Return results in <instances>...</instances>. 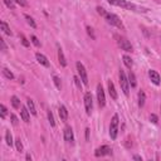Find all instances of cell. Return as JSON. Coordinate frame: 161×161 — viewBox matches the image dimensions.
<instances>
[{
    "label": "cell",
    "instance_id": "cell-36",
    "mask_svg": "<svg viewBox=\"0 0 161 161\" xmlns=\"http://www.w3.org/2000/svg\"><path fill=\"white\" fill-rule=\"evenodd\" d=\"M97 13H98L99 15H102V16H103V15L106 14V11H104V9H103V8H101V6H98V8H97Z\"/></svg>",
    "mask_w": 161,
    "mask_h": 161
},
{
    "label": "cell",
    "instance_id": "cell-18",
    "mask_svg": "<svg viewBox=\"0 0 161 161\" xmlns=\"http://www.w3.org/2000/svg\"><path fill=\"white\" fill-rule=\"evenodd\" d=\"M128 82H130V86L132 87V88H135L136 86H137V80H136V75H135V73L133 72H128Z\"/></svg>",
    "mask_w": 161,
    "mask_h": 161
},
{
    "label": "cell",
    "instance_id": "cell-12",
    "mask_svg": "<svg viewBox=\"0 0 161 161\" xmlns=\"http://www.w3.org/2000/svg\"><path fill=\"white\" fill-rule=\"evenodd\" d=\"M58 114H59V117H60V121L67 122V119H68V111H67L65 106H63V104L59 106V108H58Z\"/></svg>",
    "mask_w": 161,
    "mask_h": 161
},
{
    "label": "cell",
    "instance_id": "cell-30",
    "mask_svg": "<svg viewBox=\"0 0 161 161\" xmlns=\"http://www.w3.org/2000/svg\"><path fill=\"white\" fill-rule=\"evenodd\" d=\"M19 38H20V40H21V44H23L24 47H29V45H30V43L28 42V39L25 38V35H24V34H19Z\"/></svg>",
    "mask_w": 161,
    "mask_h": 161
},
{
    "label": "cell",
    "instance_id": "cell-29",
    "mask_svg": "<svg viewBox=\"0 0 161 161\" xmlns=\"http://www.w3.org/2000/svg\"><path fill=\"white\" fill-rule=\"evenodd\" d=\"M4 4H5L9 9H11V10L15 9V1H14V0H4Z\"/></svg>",
    "mask_w": 161,
    "mask_h": 161
},
{
    "label": "cell",
    "instance_id": "cell-5",
    "mask_svg": "<svg viewBox=\"0 0 161 161\" xmlns=\"http://www.w3.org/2000/svg\"><path fill=\"white\" fill-rule=\"evenodd\" d=\"M114 38L117 40L118 47L122 50H125V52H132V45H131L130 40H127L125 36H121V35H117V34H114Z\"/></svg>",
    "mask_w": 161,
    "mask_h": 161
},
{
    "label": "cell",
    "instance_id": "cell-11",
    "mask_svg": "<svg viewBox=\"0 0 161 161\" xmlns=\"http://www.w3.org/2000/svg\"><path fill=\"white\" fill-rule=\"evenodd\" d=\"M148 77H150L151 82H152L155 86H158V84L161 83V78H160V74H158L156 70H153V69H150V70H148Z\"/></svg>",
    "mask_w": 161,
    "mask_h": 161
},
{
    "label": "cell",
    "instance_id": "cell-35",
    "mask_svg": "<svg viewBox=\"0 0 161 161\" xmlns=\"http://www.w3.org/2000/svg\"><path fill=\"white\" fill-rule=\"evenodd\" d=\"M16 4H19L20 6H28V1L26 0H14Z\"/></svg>",
    "mask_w": 161,
    "mask_h": 161
},
{
    "label": "cell",
    "instance_id": "cell-42",
    "mask_svg": "<svg viewBox=\"0 0 161 161\" xmlns=\"http://www.w3.org/2000/svg\"><path fill=\"white\" fill-rule=\"evenodd\" d=\"M25 158H26V160H31V156H30V155H29V153H28V155H26V156H25Z\"/></svg>",
    "mask_w": 161,
    "mask_h": 161
},
{
    "label": "cell",
    "instance_id": "cell-38",
    "mask_svg": "<svg viewBox=\"0 0 161 161\" xmlns=\"http://www.w3.org/2000/svg\"><path fill=\"white\" fill-rule=\"evenodd\" d=\"M0 43H1V50L5 52L6 50V44H5V40L4 39H0Z\"/></svg>",
    "mask_w": 161,
    "mask_h": 161
},
{
    "label": "cell",
    "instance_id": "cell-25",
    "mask_svg": "<svg viewBox=\"0 0 161 161\" xmlns=\"http://www.w3.org/2000/svg\"><path fill=\"white\" fill-rule=\"evenodd\" d=\"M53 82H54V84H55V87H57V89H62V82H60V78L58 77V75H53Z\"/></svg>",
    "mask_w": 161,
    "mask_h": 161
},
{
    "label": "cell",
    "instance_id": "cell-21",
    "mask_svg": "<svg viewBox=\"0 0 161 161\" xmlns=\"http://www.w3.org/2000/svg\"><path fill=\"white\" fill-rule=\"evenodd\" d=\"M122 59H123V63H125V65H126L128 69H131V68L133 67V62H132L131 57H128V55H123V57H122Z\"/></svg>",
    "mask_w": 161,
    "mask_h": 161
},
{
    "label": "cell",
    "instance_id": "cell-22",
    "mask_svg": "<svg viewBox=\"0 0 161 161\" xmlns=\"http://www.w3.org/2000/svg\"><path fill=\"white\" fill-rule=\"evenodd\" d=\"M5 141H6V145L8 146H13V143L15 142V141H13V136H11V133H10V131L9 130H6V132H5Z\"/></svg>",
    "mask_w": 161,
    "mask_h": 161
},
{
    "label": "cell",
    "instance_id": "cell-24",
    "mask_svg": "<svg viewBox=\"0 0 161 161\" xmlns=\"http://www.w3.org/2000/svg\"><path fill=\"white\" fill-rule=\"evenodd\" d=\"M24 18H25V20H26V23H28V24H29V25H30L31 28H34V29L36 28V23L34 21V19H33V18H31L30 15H28V14H25V15H24Z\"/></svg>",
    "mask_w": 161,
    "mask_h": 161
},
{
    "label": "cell",
    "instance_id": "cell-32",
    "mask_svg": "<svg viewBox=\"0 0 161 161\" xmlns=\"http://www.w3.org/2000/svg\"><path fill=\"white\" fill-rule=\"evenodd\" d=\"M30 39H31V43H33L35 47H38V48L40 47V42H39V39H38L35 35H31V36H30Z\"/></svg>",
    "mask_w": 161,
    "mask_h": 161
},
{
    "label": "cell",
    "instance_id": "cell-34",
    "mask_svg": "<svg viewBox=\"0 0 161 161\" xmlns=\"http://www.w3.org/2000/svg\"><path fill=\"white\" fill-rule=\"evenodd\" d=\"M150 121H151L153 125H156V123L158 122V118H157V116H156V114H153V113H152V114L150 116Z\"/></svg>",
    "mask_w": 161,
    "mask_h": 161
},
{
    "label": "cell",
    "instance_id": "cell-23",
    "mask_svg": "<svg viewBox=\"0 0 161 161\" xmlns=\"http://www.w3.org/2000/svg\"><path fill=\"white\" fill-rule=\"evenodd\" d=\"M10 102H11V106H13L15 109H19V108H20V99H19L16 96H13L11 99H10Z\"/></svg>",
    "mask_w": 161,
    "mask_h": 161
},
{
    "label": "cell",
    "instance_id": "cell-17",
    "mask_svg": "<svg viewBox=\"0 0 161 161\" xmlns=\"http://www.w3.org/2000/svg\"><path fill=\"white\" fill-rule=\"evenodd\" d=\"M26 107H28L29 112H30L33 116H36V109H35V106H34L33 99H30V98H28V99H26Z\"/></svg>",
    "mask_w": 161,
    "mask_h": 161
},
{
    "label": "cell",
    "instance_id": "cell-27",
    "mask_svg": "<svg viewBox=\"0 0 161 161\" xmlns=\"http://www.w3.org/2000/svg\"><path fill=\"white\" fill-rule=\"evenodd\" d=\"M3 74H4L8 79H14V74H13L8 68H3Z\"/></svg>",
    "mask_w": 161,
    "mask_h": 161
},
{
    "label": "cell",
    "instance_id": "cell-14",
    "mask_svg": "<svg viewBox=\"0 0 161 161\" xmlns=\"http://www.w3.org/2000/svg\"><path fill=\"white\" fill-rule=\"evenodd\" d=\"M29 113H30V112H29L28 108L21 107V109H20V117L23 118V121H24L25 123H29V122H30V114H29Z\"/></svg>",
    "mask_w": 161,
    "mask_h": 161
},
{
    "label": "cell",
    "instance_id": "cell-1",
    "mask_svg": "<svg viewBox=\"0 0 161 161\" xmlns=\"http://www.w3.org/2000/svg\"><path fill=\"white\" fill-rule=\"evenodd\" d=\"M111 5L113 6H118V8H122V9H126V10H131V11H137V13H145L147 11L146 8H141L128 0H107Z\"/></svg>",
    "mask_w": 161,
    "mask_h": 161
},
{
    "label": "cell",
    "instance_id": "cell-4",
    "mask_svg": "<svg viewBox=\"0 0 161 161\" xmlns=\"http://www.w3.org/2000/svg\"><path fill=\"white\" fill-rule=\"evenodd\" d=\"M118 116L117 114H113L112 119H111V123H109V137L112 140H116L117 138V135H118Z\"/></svg>",
    "mask_w": 161,
    "mask_h": 161
},
{
    "label": "cell",
    "instance_id": "cell-37",
    "mask_svg": "<svg viewBox=\"0 0 161 161\" xmlns=\"http://www.w3.org/2000/svg\"><path fill=\"white\" fill-rule=\"evenodd\" d=\"M87 33H88V34H89V35H91L93 39L96 38V36H94V34H93V29H92L91 26H87Z\"/></svg>",
    "mask_w": 161,
    "mask_h": 161
},
{
    "label": "cell",
    "instance_id": "cell-2",
    "mask_svg": "<svg viewBox=\"0 0 161 161\" xmlns=\"http://www.w3.org/2000/svg\"><path fill=\"white\" fill-rule=\"evenodd\" d=\"M103 16H104V19L107 20V23H108V24H111V25H113V26H116V28H118V29H122V30L125 29L123 23L121 21V19H119L116 14L106 11V14H104Z\"/></svg>",
    "mask_w": 161,
    "mask_h": 161
},
{
    "label": "cell",
    "instance_id": "cell-40",
    "mask_svg": "<svg viewBox=\"0 0 161 161\" xmlns=\"http://www.w3.org/2000/svg\"><path fill=\"white\" fill-rule=\"evenodd\" d=\"M86 140H89V128H86Z\"/></svg>",
    "mask_w": 161,
    "mask_h": 161
},
{
    "label": "cell",
    "instance_id": "cell-13",
    "mask_svg": "<svg viewBox=\"0 0 161 161\" xmlns=\"http://www.w3.org/2000/svg\"><path fill=\"white\" fill-rule=\"evenodd\" d=\"M35 58H36V60H38L39 64H42V65H44V67H49V60H48V58H47L44 54L36 53V54H35Z\"/></svg>",
    "mask_w": 161,
    "mask_h": 161
},
{
    "label": "cell",
    "instance_id": "cell-28",
    "mask_svg": "<svg viewBox=\"0 0 161 161\" xmlns=\"http://www.w3.org/2000/svg\"><path fill=\"white\" fill-rule=\"evenodd\" d=\"M6 114H8V108H6L4 104H1V106H0V117L4 119V118L6 117Z\"/></svg>",
    "mask_w": 161,
    "mask_h": 161
},
{
    "label": "cell",
    "instance_id": "cell-39",
    "mask_svg": "<svg viewBox=\"0 0 161 161\" xmlns=\"http://www.w3.org/2000/svg\"><path fill=\"white\" fill-rule=\"evenodd\" d=\"M73 79H74V83L77 84V87H78V88H80L82 86H80V80H79V78H78V77H74Z\"/></svg>",
    "mask_w": 161,
    "mask_h": 161
},
{
    "label": "cell",
    "instance_id": "cell-10",
    "mask_svg": "<svg viewBox=\"0 0 161 161\" xmlns=\"http://www.w3.org/2000/svg\"><path fill=\"white\" fill-rule=\"evenodd\" d=\"M63 137L68 143H73L74 142V135H73V130L70 126H65L64 131H63Z\"/></svg>",
    "mask_w": 161,
    "mask_h": 161
},
{
    "label": "cell",
    "instance_id": "cell-9",
    "mask_svg": "<svg viewBox=\"0 0 161 161\" xmlns=\"http://www.w3.org/2000/svg\"><path fill=\"white\" fill-rule=\"evenodd\" d=\"M111 153H112V150H111V147L107 146V145H102L101 147L96 148V151H94V156H96V157H102V156L111 155Z\"/></svg>",
    "mask_w": 161,
    "mask_h": 161
},
{
    "label": "cell",
    "instance_id": "cell-19",
    "mask_svg": "<svg viewBox=\"0 0 161 161\" xmlns=\"http://www.w3.org/2000/svg\"><path fill=\"white\" fill-rule=\"evenodd\" d=\"M0 26H1V30L4 31V34H6V35H9V36L13 34V33H11V30H10V26L6 24V21H4V20H3V21L0 23Z\"/></svg>",
    "mask_w": 161,
    "mask_h": 161
},
{
    "label": "cell",
    "instance_id": "cell-8",
    "mask_svg": "<svg viewBox=\"0 0 161 161\" xmlns=\"http://www.w3.org/2000/svg\"><path fill=\"white\" fill-rule=\"evenodd\" d=\"M97 101H98V106L101 108H103L106 106V96H104V91L102 84H97Z\"/></svg>",
    "mask_w": 161,
    "mask_h": 161
},
{
    "label": "cell",
    "instance_id": "cell-15",
    "mask_svg": "<svg viewBox=\"0 0 161 161\" xmlns=\"http://www.w3.org/2000/svg\"><path fill=\"white\" fill-rule=\"evenodd\" d=\"M108 93H109V96H111L112 99H114V101L117 99V91H116L114 84H113L112 80H108Z\"/></svg>",
    "mask_w": 161,
    "mask_h": 161
},
{
    "label": "cell",
    "instance_id": "cell-26",
    "mask_svg": "<svg viewBox=\"0 0 161 161\" xmlns=\"http://www.w3.org/2000/svg\"><path fill=\"white\" fill-rule=\"evenodd\" d=\"M47 114H48V121H49V123H50V126H52V127H54V126H55V121H54V116H53V113H52V111L49 109V111L47 112Z\"/></svg>",
    "mask_w": 161,
    "mask_h": 161
},
{
    "label": "cell",
    "instance_id": "cell-7",
    "mask_svg": "<svg viewBox=\"0 0 161 161\" xmlns=\"http://www.w3.org/2000/svg\"><path fill=\"white\" fill-rule=\"evenodd\" d=\"M84 107H86V113L88 116H91L92 109H93V97L91 94V92H86L84 93Z\"/></svg>",
    "mask_w": 161,
    "mask_h": 161
},
{
    "label": "cell",
    "instance_id": "cell-43",
    "mask_svg": "<svg viewBox=\"0 0 161 161\" xmlns=\"http://www.w3.org/2000/svg\"><path fill=\"white\" fill-rule=\"evenodd\" d=\"M160 111H161V107H160Z\"/></svg>",
    "mask_w": 161,
    "mask_h": 161
},
{
    "label": "cell",
    "instance_id": "cell-31",
    "mask_svg": "<svg viewBox=\"0 0 161 161\" xmlns=\"http://www.w3.org/2000/svg\"><path fill=\"white\" fill-rule=\"evenodd\" d=\"M15 146H16V151H19V152L23 151V143H21V140L20 138H16L15 140Z\"/></svg>",
    "mask_w": 161,
    "mask_h": 161
},
{
    "label": "cell",
    "instance_id": "cell-33",
    "mask_svg": "<svg viewBox=\"0 0 161 161\" xmlns=\"http://www.w3.org/2000/svg\"><path fill=\"white\" fill-rule=\"evenodd\" d=\"M10 119H11V123H13L14 126H16V125H18V122H19L18 117H16L14 113H11V114H10Z\"/></svg>",
    "mask_w": 161,
    "mask_h": 161
},
{
    "label": "cell",
    "instance_id": "cell-16",
    "mask_svg": "<svg viewBox=\"0 0 161 161\" xmlns=\"http://www.w3.org/2000/svg\"><path fill=\"white\" fill-rule=\"evenodd\" d=\"M58 59H59V63H60L62 67H67V59H65V57H64L63 50H62L60 47H58Z\"/></svg>",
    "mask_w": 161,
    "mask_h": 161
},
{
    "label": "cell",
    "instance_id": "cell-41",
    "mask_svg": "<svg viewBox=\"0 0 161 161\" xmlns=\"http://www.w3.org/2000/svg\"><path fill=\"white\" fill-rule=\"evenodd\" d=\"M132 158H133V160H138V161H142V157H141V156H138V155H135Z\"/></svg>",
    "mask_w": 161,
    "mask_h": 161
},
{
    "label": "cell",
    "instance_id": "cell-6",
    "mask_svg": "<svg viewBox=\"0 0 161 161\" xmlns=\"http://www.w3.org/2000/svg\"><path fill=\"white\" fill-rule=\"evenodd\" d=\"M75 67H77V72H78V75H79V78L82 80V83L84 86H87L88 84V75H87V70H86L84 65L80 62H77L75 63Z\"/></svg>",
    "mask_w": 161,
    "mask_h": 161
},
{
    "label": "cell",
    "instance_id": "cell-20",
    "mask_svg": "<svg viewBox=\"0 0 161 161\" xmlns=\"http://www.w3.org/2000/svg\"><path fill=\"white\" fill-rule=\"evenodd\" d=\"M145 102H146V94L143 91H140L138 92V107H143L145 106Z\"/></svg>",
    "mask_w": 161,
    "mask_h": 161
},
{
    "label": "cell",
    "instance_id": "cell-3",
    "mask_svg": "<svg viewBox=\"0 0 161 161\" xmlns=\"http://www.w3.org/2000/svg\"><path fill=\"white\" fill-rule=\"evenodd\" d=\"M118 77H119V86H121L122 92L125 93V96H128V93H130V82H128V77L126 75V73H125L122 69L119 70Z\"/></svg>",
    "mask_w": 161,
    "mask_h": 161
}]
</instances>
